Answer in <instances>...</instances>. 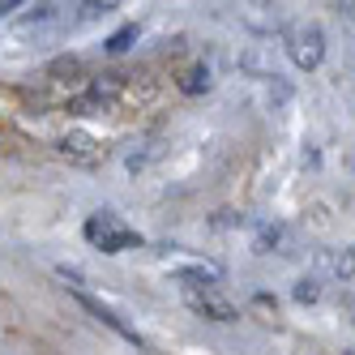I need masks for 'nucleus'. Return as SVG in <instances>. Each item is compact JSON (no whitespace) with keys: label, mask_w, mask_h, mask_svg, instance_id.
<instances>
[{"label":"nucleus","mask_w":355,"mask_h":355,"mask_svg":"<svg viewBox=\"0 0 355 355\" xmlns=\"http://www.w3.org/2000/svg\"><path fill=\"white\" fill-rule=\"evenodd\" d=\"M86 240L94 244V248H103V252H124V248H141V236L133 232V227H124L120 223V214H112V210H94L90 218H86Z\"/></svg>","instance_id":"f03ea898"},{"label":"nucleus","mask_w":355,"mask_h":355,"mask_svg":"<svg viewBox=\"0 0 355 355\" xmlns=\"http://www.w3.org/2000/svg\"><path fill=\"white\" fill-rule=\"evenodd\" d=\"M313 266H317V274L347 283V278H355V248L351 244H343V248H317Z\"/></svg>","instance_id":"20e7f679"},{"label":"nucleus","mask_w":355,"mask_h":355,"mask_svg":"<svg viewBox=\"0 0 355 355\" xmlns=\"http://www.w3.org/2000/svg\"><path fill=\"white\" fill-rule=\"evenodd\" d=\"M184 304L206 321H236L240 317V309L218 287H184Z\"/></svg>","instance_id":"7ed1b4c3"},{"label":"nucleus","mask_w":355,"mask_h":355,"mask_svg":"<svg viewBox=\"0 0 355 355\" xmlns=\"http://www.w3.org/2000/svg\"><path fill=\"white\" fill-rule=\"evenodd\" d=\"M291 295H295V304H317L321 300V283H317V278H300Z\"/></svg>","instance_id":"9b49d317"},{"label":"nucleus","mask_w":355,"mask_h":355,"mask_svg":"<svg viewBox=\"0 0 355 355\" xmlns=\"http://www.w3.org/2000/svg\"><path fill=\"white\" fill-rule=\"evenodd\" d=\"M13 9H17V5H13V0H9V5H0V17H5V13H13Z\"/></svg>","instance_id":"ddd939ff"},{"label":"nucleus","mask_w":355,"mask_h":355,"mask_svg":"<svg viewBox=\"0 0 355 355\" xmlns=\"http://www.w3.org/2000/svg\"><path fill=\"white\" fill-rule=\"evenodd\" d=\"M210 86H214L210 64H193V69H184V78H180V90H184V94H206Z\"/></svg>","instance_id":"1a4fd4ad"},{"label":"nucleus","mask_w":355,"mask_h":355,"mask_svg":"<svg viewBox=\"0 0 355 355\" xmlns=\"http://www.w3.org/2000/svg\"><path fill=\"white\" fill-rule=\"evenodd\" d=\"M78 304H82V309H86L90 317H98V321H103L107 329H116V334H120L124 343H133V347H141V334H137L133 325H124V321H120V317H116V313L107 309V304H98V300H94V295H86V291H78Z\"/></svg>","instance_id":"39448f33"},{"label":"nucleus","mask_w":355,"mask_h":355,"mask_svg":"<svg viewBox=\"0 0 355 355\" xmlns=\"http://www.w3.org/2000/svg\"><path fill=\"white\" fill-rule=\"evenodd\" d=\"M347 355H355V351H347Z\"/></svg>","instance_id":"4468645a"},{"label":"nucleus","mask_w":355,"mask_h":355,"mask_svg":"<svg viewBox=\"0 0 355 355\" xmlns=\"http://www.w3.org/2000/svg\"><path fill=\"white\" fill-rule=\"evenodd\" d=\"M133 39H137V21H129V26H120V31L107 39V52H112V56L129 52V47H133Z\"/></svg>","instance_id":"9d476101"},{"label":"nucleus","mask_w":355,"mask_h":355,"mask_svg":"<svg viewBox=\"0 0 355 355\" xmlns=\"http://www.w3.org/2000/svg\"><path fill=\"white\" fill-rule=\"evenodd\" d=\"M240 69H248L252 78H270V82H278V69H274V60L261 52V47H252V52H244V56H240Z\"/></svg>","instance_id":"6e6552de"},{"label":"nucleus","mask_w":355,"mask_h":355,"mask_svg":"<svg viewBox=\"0 0 355 355\" xmlns=\"http://www.w3.org/2000/svg\"><path fill=\"white\" fill-rule=\"evenodd\" d=\"M287 227L283 223H261L257 227V236H252V252L257 257H270V252H287Z\"/></svg>","instance_id":"0eeeda50"},{"label":"nucleus","mask_w":355,"mask_h":355,"mask_svg":"<svg viewBox=\"0 0 355 355\" xmlns=\"http://www.w3.org/2000/svg\"><path fill=\"white\" fill-rule=\"evenodd\" d=\"M60 155L78 159V163H94V159H103V146L90 133H69V137H60Z\"/></svg>","instance_id":"423d86ee"},{"label":"nucleus","mask_w":355,"mask_h":355,"mask_svg":"<svg viewBox=\"0 0 355 355\" xmlns=\"http://www.w3.org/2000/svg\"><path fill=\"white\" fill-rule=\"evenodd\" d=\"M236 223H240V218H236V214H232V210H223V214H218V218H214V227H236Z\"/></svg>","instance_id":"f8f14e48"},{"label":"nucleus","mask_w":355,"mask_h":355,"mask_svg":"<svg viewBox=\"0 0 355 355\" xmlns=\"http://www.w3.org/2000/svg\"><path fill=\"white\" fill-rule=\"evenodd\" d=\"M283 43H287V56H291V64L300 73L321 69V60H325V31L317 26V21H295V26H287Z\"/></svg>","instance_id":"f257e3e1"}]
</instances>
